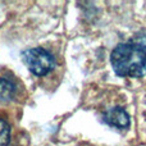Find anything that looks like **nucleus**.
<instances>
[{
    "label": "nucleus",
    "instance_id": "nucleus-1",
    "mask_svg": "<svg viewBox=\"0 0 146 146\" xmlns=\"http://www.w3.org/2000/svg\"><path fill=\"white\" fill-rule=\"evenodd\" d=\"M110 63L119 77H142L146 73V44L135 38L118 44L110 54Z\"/></svg>",
    "mask_w": 146,
    "mask_h": 146
},
{
    "label": "nucleus",
    "instance_id": "nucleus-2",
    "mask_svg": "<svg viewBox=\"0 0 146 146\" xmlns=\"http://www.w3.org/2000/svg\"><path fill=\"white\" fill-rule=\"evenodd\" d=\"M22 60L30 69V72L38 77L46 76L55 66L54 56L42 48H32L25 50L22 53Z\"/></svg>",
    "mask_w": 146,
    "mask_h": 146
},
{
    "label": "nucleus",
    "instance_id": "nucleus-3",
    "mask_svg": "<svg viewBox=\"0 0 146 146\" xmlns=\"http://www.w3.org/2000/svg\"><path fill=\"white\" fill-rule=\"evenodd\" d=\"M103 119L106 124L115 127V128H128L129 124H131L129 114L119 106L106 110L103 115Z\"/></svg>",
    "mask_w": 146,
    "mask_h": 146
},
{
    "label": "nucleus",
    "instance_id": "nucleus-4",
    "mask_svg": "<svg viewBox=\"0 0 146 146\" xmlns=\"http://www.w3.org/2000/svg\"><path fill=\"white\" fill-rule=\"evenodd\" d=\"M15 83L7 77H0V101H10L15 95Z\"/></svg>",
    "mask_w": 146,
    "mask_h": 146
},
{
    "label": "nucleus",
    "instance_id": "nucleus-5",
    "mask_svg": "<svg viewBox=\"0 0 146 146\" xmlns=\"http://www.w3.org/2000/svg\"><path fill=\"white\" fill-rule=\"evenodd\" d=\"M10 142V127L0 118V146H8Z\"/></svg>",
    "mask_w": 146,
    "mask_h": 146
}]
</instances>
